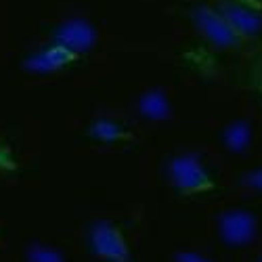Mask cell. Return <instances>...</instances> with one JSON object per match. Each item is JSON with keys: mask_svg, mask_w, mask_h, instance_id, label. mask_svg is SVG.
Instances as JSON below:
<instances>
[{"mask_svg": "<svg viewBox=\"0 0 262 262\" xmlns=\"http://www.w3.org/2000/svg\"><path fill=\"white\" fill-rule=\"evenodd\" d=\"M95 237H97V244L101 246L99 248V252L103 254V256H112V258H116V248H120L122 244L118 242V235H116V231H112V229H105V227H101V229H97L95 231Z\"/></svg>", "mask_w": 262, "mask_h": 262, "instance_id": "1", "label": "cell"}]
</instances>
